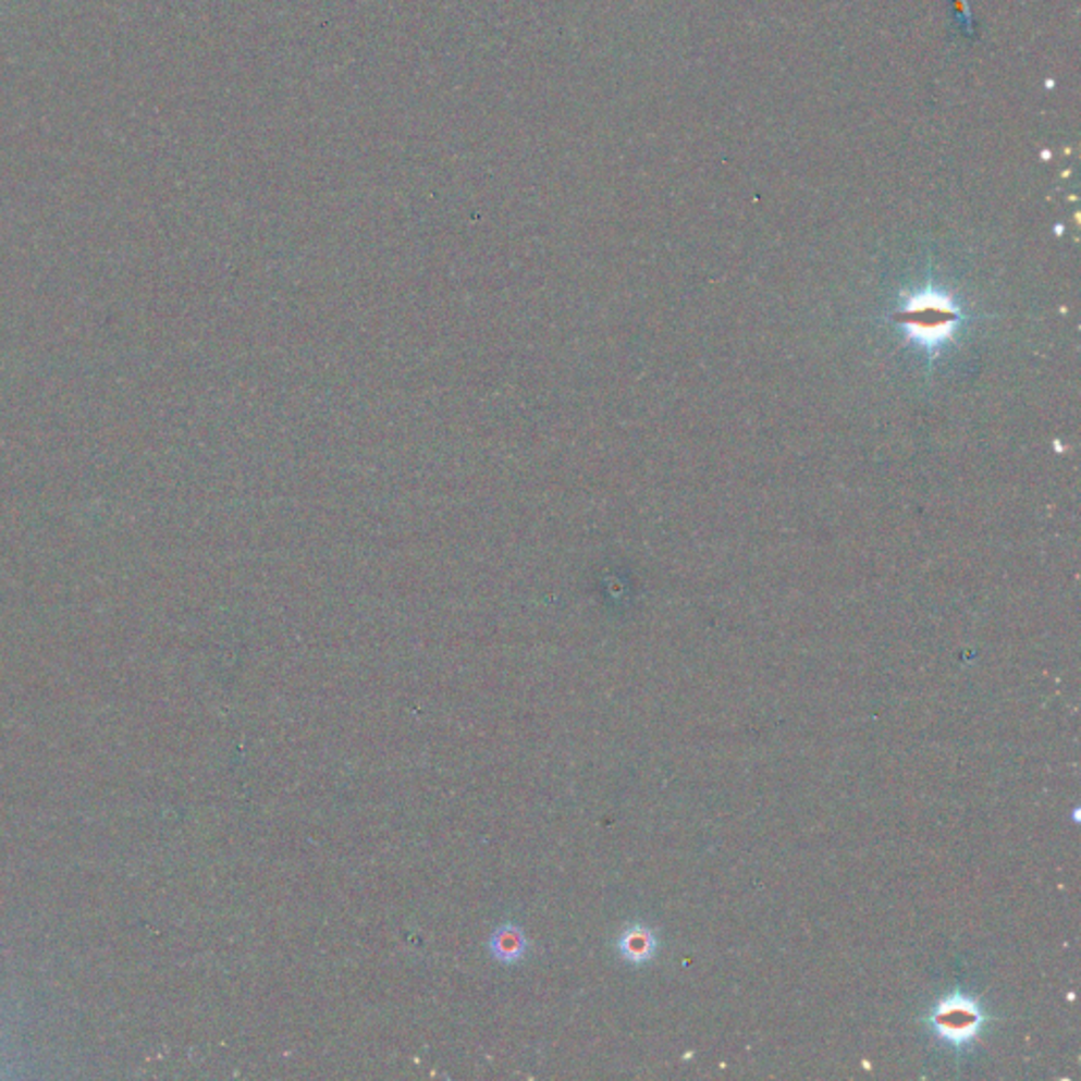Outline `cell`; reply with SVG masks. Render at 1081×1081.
<instances>
[{"label": "cell", "mask_w": 1081, "mask_h": 1081, "mask_svg": "<svg viewBox=\"0 0 1081 1081\" xmlns=\"http://www.w3.org/2000/svg\"><path fill=\"white\" fill-rule=\"evenodd\" d=\"M986 1022V1014L974 997L953 993L942 997L930 1016V1024L942 1042L953 1047L972 1044Z\"/></svg>", "instance_id": "1"}, {"label": "cell", "mask_w": 1081, "mask_h": 1081, "mask_svg": "<svg viewBox=\"0 0 1081 1081\" xmlns=\"http://www.w3.org/2000/svg\"><path fill=\"white\" fill-rule=\"evenodd\" d=\"M622 953L634 963L647 961L655 953V936L647 928H634L622 938Z\"/></svg>", "instance_id": "2"}, {"label": "cell", "mask_w": 1081, "mask_h": 1081, "mask_svg": "<svg viewBox=\"0 0 1081 1081\" xmlns=\"http://www.w3.org/2000/svg\"><path fill=\"white\" fill-rule=\"evenodd\" d=\"M520 948H523V946H520V941H518V936H514V934H505V936L499 941V953H501V955L509 953V957H516Z\"/></svg>", "instance_id": "3"}]
</instances>
